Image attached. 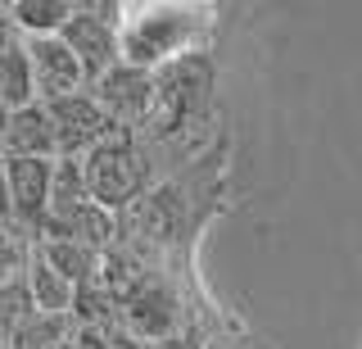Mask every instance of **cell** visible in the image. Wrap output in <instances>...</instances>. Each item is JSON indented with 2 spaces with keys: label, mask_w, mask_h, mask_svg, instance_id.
Wrapping results in <instances>:
<instances>
[{
  "label": "cell",
  "mask_w": 362,
  "mask_h": 349,
  "mask_svg": "<svg viewBox=\"0 0 362 349\" xmlns=\"http://www.w3.org/2000/svg\"><path fill=\"white\" fill-rule=\"evenodd\" d=\"M82 173H86L90 205L109 209L113 218H118L122 209H132L136 200L150 190V159H145V145H141L136 132L113 127L82 159Z\"/></svg>",
  "instance_id": "obj_1"
},
{
  "label": "cell",
  "mask_w": 362,
  "mask_h": 349,
  "mask_svg": "<svg viewBox=\"0 0 362 349\" xmlns=\"http://www.w3.org/2000/svg\"><path fill=\"white\" fill-rule=\"evenodd\" d=\"M204 28L199 14L177 5H154V9H136L132 18L118 23V64H132L141 73H154L163 64L181 59V50L190 46V37Z\"/></svg>",
  "instance_id": "obj_2"
},
{
  "label": "cell",
  "mask_w": 362,
  "mask_h": 349,
  "mask_svg": "<svg viewBox=\"0 0 362 349\" xmlns=\"http://www.w3.org/2000/svg\"><path fill=\"white\" fill-rule=\"evenodd\" d=\"M122 14H127V9L113 5V0H77L73 18L59 28V41L77 59L86 86L118 64V23H122Z\"/></svg>",
  "instance_id": "obj_3"
},
{
  "label": "cell",
  "mask_w": 362,
  "mask_h": 349,
  "mask_svg": "<svg viewBox=\"0 0 362 349\" xmlns=\"http://www.w3.org/2000/svg\"><path fill=\"white\" fill-rule=\"evenodd\" d=\"M209 86H213V69H209V59H204V55H181V59L154 69V105H150L145 127H150L154 137L181 127V118H186L195 105H204Z\"/></svg>",
  "instance_id": "obj_4"
},
{
  "label": "cell",
  "mask_w": 362,
  "mask_h": 349,
  "mask_svg": "<svg viewBox=\"0 0 362 349\" xmlns=\"http://www.w3.org/2000/svg\"><path fill=\"white\" fill-rule=\"evenodd\" d=\"M90 100L100 105V114L109 118V127L118 132H141L154 105V73H141L132 64H113L105 77L86 86Z\"/></svg>",
  "instance_id": "obj_5"
},
{
  "label": "cell",
  "mask_w": 362,
  "mask_h": 349,
  "mask_svg": "<svg viewBox=\"0 0 362 349\" xmlns=\"http://www.w3.org/2000/svg\"><path fill=\"white\" fill-rule=\"evenodd\" d=\"M45 118H50V132H54V159H86V154L113 132L109 118L100 114V105L90 100V91L50 100V105H45Z\"/></svg>",
  "instance_id": "obj_6"
},
{
  "label": "cell",
  "mask_w": 362,
  "mask_h": 349,
  "mask_svg": "<svg viewBox=\"0 0 362 349\" xmlns=\"http://www.w3.org/2000/svg\"><path fill=\"white\" fill-rule=\"evenodd\" d=\"M118 326L127 336H136L141 345H154V341H163V336L181 331V299H177V290L168 286V281H158V277H145L141 286L118 304Z\"/></svg>",
  "instance_id": "obj_7"
},
{
  "label": "cell",
  "mask_w": 362,
  "mask_h": 349,
  "mask_svg": "<svg viewBox=\"0 0 362 349\" xmlns=\"http://www.w3.org/2000/svg\"><path fill=\"white\" fill-rule=\"evenodd\" d=\"M23 50H28L32 96H37V105H50V100L86 91V77H82L77 59L68 55V46L59 37H23Z\"/></svg>",
  "instance_id": "obj_8"
},
{
  "label": "cell",
  "mask_w": 362,
  "mask_h": 349,
  "mask_svg": "<svg viewBox=\"0 0 362 349\" xmlns=\"http://www.w3.org/2000/svg\"><path fill=\"white\" fill-rule=\"evenodd\" d=\"M0 168H5V190H9V218H14V227L32 241L45 222L54 159H0Z\"/></svg>",
  "instance_id": "obj_9"
},
{
  "label": "cell",
  "mask_w": 362,
  "mask_h": 349,
  "mask_svg": "<svg viewBox=\"0 0 362 349\" xmlns=\"http://www.w3.org/2000/svg\"><path fill=\"white\" fill-rule=\"evenodd\" d=\"M0 159H54V132L45 105L9 109L5 127H0Z\"/></svg>",
  "instance_id": "obj_10"
},
{
  "label": "cell",
  "mask_w": 362,
  "mask_h": 349,
  "mask_svg": "<svg viewBox=\"0 0 362 349\" xmlns=\"http://www.w3.org/2000/svg\"><path fill=\"white\" fill-rule=\"evenodd\" d=\"M82 205H90L82 159H54V168H50V200H45V222H41V231H50V227H59V222H68ZM41 231H37V236H41ZM37 236H32V241H37Z\"/></svg>",
  "instance_id": "obj_11"
},
{
  "label": "cell",
  "mask_w": 362,
  "mask_h": 349,
  "mask_svg": "<svg viewBox=\"0 0 362 349\" xmlns=\"http://www.w3.org/2000/svg\"><path fill=\"white\" fill-rule=\"evenodd\" d=\"M32 250H37L73 290L86 286V281H95V273H100V254L86 250V245H77V241H68V236H37Z\"/></svg>",
  "instance_id": "obj_12"
},
{
  "label": "cell",
  "mask_w": 362,
  "mask_h": 349,
  "mask_svg": "<svg viewBox=\"0 0 362 349\" xmlns=\"http://www.w3.org/2000/svg\"><path fill=\"white\" fill-rule=\"evenodd\" d=\"M23 281H28V295H32V309L37 313H68L73 304V286L54 273L45 258L28 245V258H23Z\"/></svg>",
  "instance_id": "obj_13"
},
{
  "label": "cell",
  "mask_w": 362,
  "mask_h": 349,
  "mask_svg": "<svg viewBox=\"0 0 362 349\" xmlns=\"http://www.w3.org/2000/svg\"><path fill=\"white\" fill-rule=\"evenodd\" d=\"M77 0H14L9 23L18 37H59V28L73 18Z\"/></svg>",
  "instance_id": "obj_14"
},
{
  "label": "cell",
  "mask_w": 362,
  "mask_h": 349,
  "mask_svg": "<svg viewBox=\"0 0 362 349\" xmlns=\"http://www.w3.org/2000/svg\"><path fill=\"white\" fill-rule=\"evenodd\" d=\"M73 331L77 326H73L68 313H32V318L5 341V349H59V345L73 341Z\"/></svg>",
  "instance_id": "obj_15"
},
{
  "label": "cell",
  "mask_w": 362,
  "mask_h": 349,
  "mask_svg": "<svg viewBox=\"0 0 362 349\" xmlns=\"http://www.w3.org/2000/svg\"><path fill=\"white\" fill-rule=\"evenodd\" d=\"M0 105L5 109H23L37 105L32 96V69H28V50H23V37L0 55Z\"/></svg>",
  "instance_id": "obj_16"
},
{
  "label": "cell",
  "mask_w": 362,
  "mask_h": 349,
  "mask_svg": "<svg viewBox=\"0 0 362 349\" xmlns=\"http://www.w3.org/2000/svg\"><path fill=\"white\" fill-rule=\"evenodd\" d=\"M68 318H73V326H100V331H109V326H118V304L109 299V290L100 281H86V286L73 290Z\"/></svg>",
  "instance_id": "obj_17"
},
{
  "label": "cell",
  "mask_w": 362,
  "mask_h": 349,
  "mask_svg": "<svg viewBox=\"0 0 362 349\" xmlns=\"http://www.w3.org/2000/svg\"><path fill=\"white\" fill-rule=\"evenodd\" d=\"M32 313H37V309H32V295H28V281H23V273L0 281V345H5L9 336H14L18 326L32 318Z\"/></svg>",
  "instance_id": "obj_18"
},
{
  "label": "cell",
  "mask_w": 362,
  "mask_h": 349,
  "mask_svg": "<svg viewBox=\"0 0 362 349\" xmlns=\"http://www.w3.org/2000/svg\"><path fill=\"white\" fill-rule=\"evenodd\" d=\"M28 236H23L18 227H0V281L23 273V258H28Z\"/></svg>",
  "instance_id": "obj_19"
},
{
  "label": "cell",
  "mask_w": 362,
  "mask_h": 349,
  "mask_svg": "<svg viewBox=\"0 0 362 349\" xmlns=\"http://www.w3.org/2000/svg\"><path fill=\"white\" fill-rule=\"evenodd\" d=\"M109 345V331H100V326H77L68 349H105Z\"/></svg>",
  "instance_id": "obj_20"
},
{
  "label": "cell",
  "mask_w": 362,
  "mask_h": 349,
  "mask_svg": "<svg viewBox=\"0 0 362 349\" xmlns=\"http://www.w3.org/2000/svg\"><path fill=\"white\" fill-rule=\"evenodd\" d=\"M145 349H204V345H199L195 331H186V326H181V331L163 336V341H154V345H145Z\"/></svg>",
  "instance_id": "obj_21"
},
{
  "label": "cell",
  "mask_w": 362,
  "mask_h": 349,
  "mask_svg": "<svg viewBox=\"0 0 362 349\" xmlns=\"http://www.w3.org/2000/svg\"><path fill=\"white\" fill-rule=\"evenodd\" d=\"M14 41H18V32H14V23H9V5H0V55L14 46Z\"/></svg>",
  "instance_id": "obj_22"
},
{
  "label": "cell",
  "mask_w": 362,
  "mask_h": 349,
  "mask_svg": "<svg viewBox=\"0 0 362 349\" xmlns=\"http://www.w3.org/2000/svg\"><path fill=\"white\" fill-rule=\"evenodd\" d=\"M105 349H145V345L136 341V336H127L122 326H109V345Z\"/></svg>",
  "instance_id": "obj_23"
},
{
  "label": "cell",
  "mask_w": 362,
  "mask_h": 349,
  "mask_svg": "<svg viewBox=\"0 0 362 349\" xmlns=\"http://www.w3.org/2000/svg\"><path fill=\"white\" fill-rule=\"evenodd\" d=\"M0 227H14V218H9V190H5V168H0Z\"/></svg>",
  "instance_id": "obj_24"
},
{
  "label": "cell",
  "mask_w": 362,
  "mask_h": 349,
  "mask_svg": "<svg viewBox=\"0 0 362 349\" xmlns=\"http://www.w3.org/2000/svg\"><path fill=\"white\" fill-rule=\"evenodd\" d=\"M5 118H9V109H5V105H0V127H5Z\"/></svg>",
  "instance_id": "obj_25"
},
{
  "label": "cell",
  "mask_w": 362,
  "mask_h": 349,
  "mask_svg": "<svg viewBox=\"0 0 362 349\" xmlns=\"http://www.w3.org/2000/svg\"><path fill=\"white\" fill-rule=\"evenodd\" d=\"M59 349H68V345H59Z\"/></svg>",
  "instance_id": "obj_26"
},
{
  "label": "cell",
  "mask_w": 362,
  "mask_h": 349,
  "mask_svg": "<svg viewBox=\"0 0 362 349\" xmlns=\"http://www.w3.org/2000/svg\"><path fill=\"white\" fill-rule=\"evenodd\" d=\"M0 349H5V345H0Z\"/></svg>",
  "instance_id": "obj_27"
}]
</instances>
